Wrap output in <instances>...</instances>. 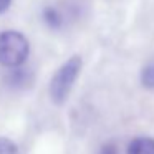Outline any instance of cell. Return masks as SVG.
I'll use <instances>...</instances> for the list:
<instances>
[{
	"mask_svg": "<svg viewBox=\"0 0 154 154\" xmlns=\"http://www.w3.org/2000/svg\"><path fill=\"white\" fill-rule=\"evenodd\" d=\"M81 58L78 55L68 58L57 71L50 81V98L55 104H63L70 96V91L81 71Z\"/></svg>",
	"mask_w": 154,
	"mask_h": 154,
	"instance_id": "cell-1",
	"label": "cell"
},
{
	"mask_svg": "<svg viewBox=\"0 0 154 154\" xmlns=\"http://www.w3.org/2000/svg\"><path fill=\"white\" fill-rule=\"evenodd\" d=\"M30 53L28 40L15 30L0 33V65L7 68H18L25 63Z\"/></svg>",
	"mask_w": 154,
	"mask_h": 154,
	"instance_id": "cell-2",
	"label": "cell"
},
{
	"mask_svg": "<svg viewBox=\"0 0 154 154\" xmlns=\"http://www.w3.org/2000/svg\"><path fill=\"white\" fill-rule=\"evenodd\" d=\"M126 154H154V137H134L128 146Z\"/></svg>",
	"mask_w": 154,
	"mask_h": 154,
	"instance_id": "cell-3",
	"label": "cell"
},
{
	"mask_svg": "<svg viewBox=\"0 0 154 154\" xmlns=\"http://www.w3.org/2000/svg\"><path fill=\"white\" fill-rule=\"evenodd\" d=\"M42 15H43V22L53 30H57L63 25V17L55 7H45Z\"/></svg>",
	"mask_w": 154,
	"mask_h": 154,
	"instance_id": "cell-4",
	"label": "cell"
},
{
	"mask_svg": "<svg viewBox=\"0 0 154 154\" xmlns=\"http://www.w3.org/2000/svg\"><path fill=\"white\" fill-rule=\"evenodd\" d=\"M8 83L14 85V86H23V85L28 83V80H30V75H28L27 70H14L10 75H8Z\"/></svg>",
	"mask_w": 154,
	"mask_h": 154,
	"instance_id": "cell-5",
	"label": "cell"
},
{
	"mask_svg": "<svg viewBox=\"0 0 154 154\" xmlns=\"http://www.w3.org/2000/svg\"><path fill=\"white\" fill-rule=\"evenodd\" d=\"M141 83L147 90H154V63L147 65L141 73Z\"/></svg>",
	"mask_w": 154,
	"mask_h": 154,
	"instance_id": "cell-6",
	"label": "cell"
},
{
	"mask_svg": "<svg viewBox=\"0 0 154 154\" xmlns=\"http://www.w3.org/2000/svg\"><path fill=\"white\" fill-rule=\"evenodd\" d=\"M0 154H18V147L8 137H0Z\"/></svg>",
	"mask_w": 154,
	"mask_h": 154,
	"instance_id": "cell-7",
	"label": "cell"
},
{
	"mask_svg": "<svg viewBox=\"0 0 154 154\" xmlns=\"http://www.w3.org/2000/svg\"><path fill=\"white\" fill-rule=\"evenodd\" d=\"M98 154H119V152H118V147L114 143H104L103 146L100 147Z\"/></svg>",
	"mask_w": 154,
	"mask_h": 154,
	"instance_id": "cell-8",
	"label": "cell"
},
{
	"mask_svg": "<svg viewBox=\"0 0 154 154\" xmlns=\"http://www.w3.org/2000/svg\"><path fill=\"white\" fill-rule=\"evenodd\" d=\"M12 0H0V14H4L8 7H10Z\"/></svg>",
	"mask_w": 154,
	"mask_h": 154,
	"instance_id": "cell-9",
	"label": "cell"
}]
</instances>
